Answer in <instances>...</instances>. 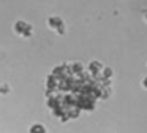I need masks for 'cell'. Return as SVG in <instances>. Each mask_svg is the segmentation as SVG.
Returning <instances> with one entry per match:
<instances>
[{
	"label": "cell",
	"instance_id": "3",
	"mask_svg": "<svg viewBox=\"0 0 147 133\" xmlns=\"http://www.w3.org/2000/svg\"><path fill=\"white\" fill-rule=\"evenodd\" d=\"M51 76H52V78H55L57 81L63 79V78H65V65H63V63H60V65H55L54 68H52V71H51Z\"/></svg>",
	"mask_w": 147,
	"mask_h": 133
},
{
	"label": "cell",
	"instance_id": "10",
	"mask_svg": "<svg viewBox=\"0 0 147 133\" xmlns=\"http://www.w3.org/2000/svg\"><path fill=\"white\" fill-rule=\"evenodd\" d=\"M101 78L103 79H112V76H114V70L111 68V66H103V70H101Z\"/></svg>",
	"mask_w": 147,
	"mask_h": 133
},
{
	"label": "cell",
	"instance_id": "13",
	"mask_svg": "<svg viewBox=\"0 0 147 133\" xmlns=\"http://www.w3.org/2000/svg\"><path fill=\"white\" fill-rule=\"evenodd\" d=\"M65 32H67V24H65V22H62V24L59 25V29L55 30V33H59V35H63Z\"/></svg>",
	"mask_w": 147,
	"mask_h": 133
},
{
	"label": "cell",
	"instance_id": "14",
	"mask_svg": "<svg viewBox=\"0 0 147 133\" xmlns=\"http://www.w3.org/2000/svg\"><path fill=\"white\" fill-rule=\"evenodd\" d=\"M59 119H60V122H62V124H65V122H67V120H70V117L67 116V113H63V114H62L60 117H59Z\"/></svg>",
	"mask_w": 147,
	"mask_h": 133
},
{
	"label": "cell",
	"instance_id": "9",
	"mask_svg": "<svg viewBox=\"0 0 147 133\" xmlns=\"http://www.w3.org/2000/svg\"><path fill=\"white\" fill-rule=\"evenodd\" d=\"M45 86H46V90H54V92H57V79L52 78L51 75H48Z\"/></svg>",
	"mask_w": 147,
	"mask_h": 133
},
{
	"label": "cell",
	"instance_id": "5",
	"mask_svg": "<svg viewBox=\"0 0 147 133\" xmlns=\"http://www.w3.org/2000/svg\"><path fill=\"white\" fill-rule=\"evenodd\" d=\"M29 133H48L46 130V125L45 124H40V122H35L29 127Z\"/></svg>",
	"mask_w": 147,
	"mask_h": 133
},
{
	"label": "cell",
	"instance_id": "11",
	"mask_svg": "<svg viewBox=\"0 0 147 133\" xmlns=\"http://www.w3.org/2000/svg\"><path fill=\"white\" fill-rule=\"evenodd\" d=\"M32 33H33V25L32 24H27L26 30L22 32V35H21V37H22V38H30V37H32Z\"/></svg>",
	"mask_w": 147,
	"mask_h": 133
},
{
	"label": "cell",
	"instance_id": "16",
	"mask_svg": "<svg viewBox=\"0 0 147 133\" xmlns=\"http://www.w3.org/2000/svg\"><path fill=\"white\" fill-rule=\"evenodd\" d=\"M144 19H146V22H147V11L144 13Z\"/></svg>",
	"mask_w": 147,
	"mask_h": 133
},
{
	"label": "cell",
	"instance_id": "2",
	"mask_svg": "<svg viewBox=\"0 0 147 133\" xmlns=\"http://www.w3.org/2000/svg\"><path fill=\"white\" fill-rule=\"evenodd\" d=\"M103 63L100 62V60H92V62L87 65V73H89L90 76H95V75H100L103 70Z\"/></svg>",
	"mask_w": 147,
	"mask_h": 133
},
{
	"label": "cell",
	"instance_id": "12",
	"mask_svg": "<svg viewBox=\"0 0 147 133\" xmlns=\"http://www.w3.org/2000/svg\"><path fill=\"white\" fill-rule=\"evenodd\" d=\"M63 113H65L63 106H57V108H54V109L51 111V114H52V116H54V117H60V116H62V114H63Z\"/></svg>",
	"mask_w": 147,
	"mask_h": 133
},
{
	"label": "cell",
	"instance_id": "8",
	"mask_svg": "<svg viewBox=\"0 0 147 133\" xmlns=\"http://www.w3.org/2000/svg\"><path fill=\"white\" fill-rule=\"evenodd\" d=\"M111 87H103V86H100L98 87V100H108L109 97H111Z\"/></svg>",
	"mask_w": 147,
	"mask_h": 133
},
{
	"label": "cell",
	"instance_id": "6",
	"mask_svg": "<svg viewBox=\"0 0 147 133\" xmlns=\"http://www.w3.org/2000/svg\"><path fill=\"white\" fill-rule=\"evenodd\" d=\"M65 113H67V116L70 117V119H78V117L81 116V109L78 106H68V108H63Z\"/></svg>",
	"mask_w": 147,
	"mask_h": 133
},
{
	"label": "cell",
	"instance_id": "7",
	"mask_svg": "<svg viewBox=\"0 0 147 133\" xmlns=\"http://www.w3.org/2000/svg\"><path fill=\"white\" fill-rule=\"evenodd\" d=\"M27 24H29V22L22 21V19H19V21H16V22L13 24V30H14V33H18V35H22V32L26 30Z\"/></svg>",
	"mask_w": 147,
	"mask_h": 133
},
{
	"label": "cell",
	"instance_id": "1",
	"mask_svg": "<svg viewBox=\"0 0 147 133\" xmlns=\"http://www.w3.org/2000/svg\"><path fill=\"white\" fill-rule=\"evenodd\" d=\"M68 70H70V73H71V76H73V78H78V76H79L81 73L86 71L84 65L79 62V60H74V62H68Z\"/></svg>",
	"mask_w": 147,
	"mask_h": 133
},
{
	"label": "cell",
	"instance_id": "4",
	"mask_svg": "<svg viewBox=\"0 0 147 133\" xmlns=\"http://www.w3.org/2000/svg\"><path fill=\"white\" fill-rule=\"evenodd\" d=\"M62 22H63V19H62L60 16H51V18H48V27L55 32Z\"/></svg>",
	"mask_w": 147,
	"mask_h": 133
},
{
	"label": "cell",
	"instance_id": "15",
	"mask_svg": "<svg viewBox=\"0 0 147 133\" xmlns=\"http://www.w3.org/2000/svg\"><path fill=\"white\" fill-rule=\"evenodd\" d=\"M141 86H142V87L147 90V76H144V78H142V82H141Z\"/></svg>",
	"mask_w": 147,
	"mask_h": 133
}]
</instances>
